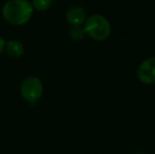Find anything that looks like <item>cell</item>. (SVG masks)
Returning <instances> with one entry per match:
<instances>
[{"instance_id":"obj_1","label":"cell","mask_w":155,"mask_h":154,"mask_svg":"<svg viewBox=\"0 0 155 154\" xmlns=\"http://www.w3.org/2000/svg\"><path fill=\"white\" fill-rule=\"evenodd\" d=\"M33 8L28 0H10L2 8V16L10 25H23L32 18Z\"/></svg>"},{"instance_id":"obj_2","label":"cell","mask_w":155,"mask_h":154,"mask_svg":"<svg viewBox=\"0 0 155 154\" xmlns=\"http://www.w3.org/2000/svg\"><path fill=\"white\" fill-rule=\"evenodd\" d=\"M86 35L94 40L102 41L107 39L111 34V25L109 20L102 15H92L88 17L84 25Z\"/></svg>"},{"instance_id":"obj_3","label":"cell","mask_w":155,"mask_h":154,"mask_svg":"<svg viewBox=\"0 0 155 154\" xmlns=\"http://www.w3.org/2000/svg\"><path fill=\"white\" fill-rule=\"evenodd\" d=\"M20 93L25 100L29 103H35L40 98L43 93L42 81L38 77H28L21 84Z\"/></svg>"},{"instance_id":"obj_4","label":"cell","mask_w":155,"mask_h":154,"mask_svg":"<svg viewBox=\"0 0 155 154\" xmlns=\"http://www.w3.org/2000/svg\"><path fill=\"white\" fill-rule=\"evenodd\" d=\"M137 77L143 84H155V57L147 58L139 64Z\"/></svg>"},{"instance_id":"obj_5","label":"cell","mask_w":155,"mask_h":154,"mask_svg":"<svg viewBox=\"0 0 155 154\" xmlns=\"http://www.w3.org/2000/svg\"><path fill=\"white\" fill-rule=\"evenodd\" d=\"M65 18L72 27L73 25H82L87 19V15L81 6L73 5L67 11Z\"/></svg>"},{"instance_id":"obj_6","label":"cell","mask_w":155,"mask_h":154,"mask_svg":"<svg viewBox=\"0 0 155 154\" xmlns=\"http://www.w3.org/2000/svg\"><path fill=\"white\" fill-rule=\"evenodd\" d=\"M4 49L6 50V53L11 57H14V58L20 57L23 54V51H25V48H23L22 43L18 40H15V39H12V40L5 42V48Z\"/></svg>"},{"instance_id":"obj_7","label":"cell","mask_w":155,"mask_h":154,"mask_svg":"<svg viewBox=\"0 0 155 154\" xmlns=\"http://www.w3.org/2000/svg\"><path fill=\"white\" fill-rule=\"evenodd\" d=\"M86 36L84 27L81 25H73L72 29L70 30V37L73 39L74 41H81Z\"/></svg>"},{"instance_id":"obj_8","label":"cell","mask_w":155,"mask_h":154,"mask_svg":"<svg viewBox=\"0 0 155 154\" xmlns=\"http://www.w3.org/2000/svg\"><path fill=\"white\" fill-rule=\"evenodd\" d=\"M53 0H32V6L33 8L39 11V12H43V11H48L52 5Z\"/></svg>"},{"instance_id":"obj_9","label":"cell","mask_w":155,"mask_h":154,"mask_svg":"<svg viewBox=\"0 0 155 154\" xmlns=\"http://www.w3.org/2000/svg\"><path fill=\"white\" fill-rule=\"evenodd\" d=\"M4 48H5V41H4V39L1 38V36H0V55H1L2 52H3Z\"/></svg>"}]
</instances>
